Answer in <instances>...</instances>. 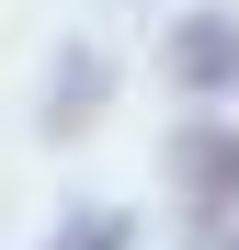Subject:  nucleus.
Segmentation results:
<instances>
[{"label": "nucleus", "mask_w": 239, "mask_h": 250, "mask_svg": "<svg viewBox=\"0 0 239 250\" xmlns=\"http://www.w3.org/2000/svg\"><path fill=\"white\" fill-rule=\"evenodd\" d=\"M171 193L194 205V216H228V193H239V137L228 125H194V137L171 148Z\"/></svg>", "instance_id": "1"}, {"label": "nucleus", "mask_w": 239, "mask_h": 250, "mask_svg": "<svg viewBox=\"0 0 239 250\" xmlns=\"http://www.w3.org/2000/svg\"><path fill=\"white\" fill-rule=\"evenodd\" d=\"M171 80H182V91H228V80H239V23L228 12L171 23Z\"/></svg>", "instance_id": "2"}, {"label": "nucleus", "mask_w": 239, "mask_h": 250, "mask_svg": "<svg viewBox=\"0 0 239 250\" xmlns=\"http://www.w3.org/2000/svg\"><path fill=\"white\" fill-rule=\"evenodd\" d=\"M114 239H126V216H80V228H68L57 250H114Z\"/></svg>", "instance_id": "3"}]
</instances>
